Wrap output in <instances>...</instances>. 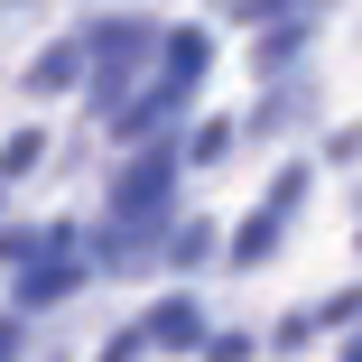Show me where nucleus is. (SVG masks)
Returning <instances> with one entry per match:
<instances>
[{
	"instance_id": "obj_1",
	"label": "nucleus",
	"mask_w": 362,
	"mask_h": 362,
	"mask_svg": "<svg viewBox=\"0 0 362 362\" xmlns=\"http://www.w3.org/2000/svg\"><path fill=\"white\" fill-rule=\"evenodd\" d=\"M149 334H158V344H195V307H158Z\"/></svg>"
}]
</instances>
